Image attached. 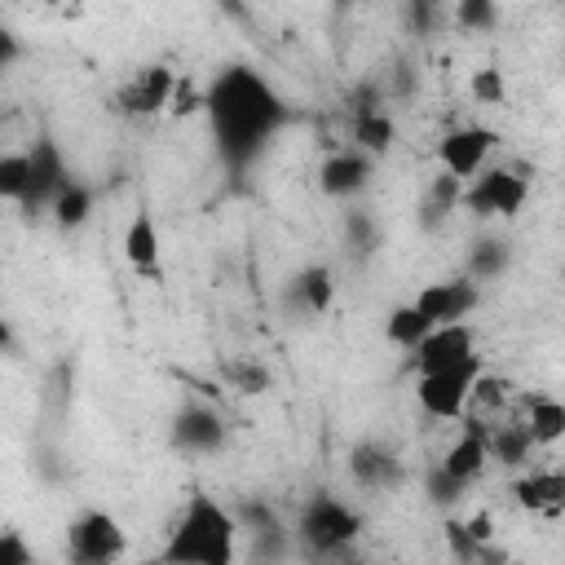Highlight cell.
<instances>
[{
	"label": "cell",
	"mask_w": 565,
	"mask_h": 565,
	"mask_svg": "<svg viewBox=\"0 0 565 565\" xmlns=\"http://www.w3.org/2000/svg\"><path fill=\"white\" fill-rule=\"evenodd\" d=\"M26 181H31V154L26 150H4L0 154V199L18 203L26 194Z\"/></svg>",
	"instance_id": "obj_26"
},
{
	"label": "cell",
	"mask_w": 565,
	"mask_h": 565,
	"mask_svg": "<svg viewBox=\"0 0 565 565\" xmlns=\"http://www.w3.org/2000/svg\"><path fill=\"white\" fill-rule=\"evenodd\" d=\"M428 327H433V322H428L415 305H397V309L388 313V322H384V335H388L397 349H406V353H411V349L428 335Z\"/></svg>",
	"instance_id": "obj_25"
},
{
	"label": "cell",
	"mask_w": 565,
	"mask_h": 565,
	"mask_svg": "<svg viewBox=\"0 0 565 565\" xmlns=\"http://www.w3.org/2000/svg\"><path fill=\"white\" fill-rule=\"evenodd\" d=\"M124 547H128V539H124L119 521H115L110 512H102V508L79 512V516L66 525V552H71V561H79V565H106V561L124 556Z\"/></svg>",
	"instance_id": "obj_6"
},
{
	"label": "cell",
	"mask_w": 565,
	"mask_h": 565,
	"mask_svg": "<svg viewBox=\"0 0 565 565\" xmlns=\"http://www.w3.org/2000/svg\"><path fill=\"white\" fill-rule=\"evenodd\" d=\"M468 93H472L481 106H499V102L508 97L503 71H494V66H481V71H472V79H468Z\"/></svg>",
	"instance_id": "obj_29"
},
{
	"label": "cell",
	"mask_w": 565,
	"mask_h": 565,
	"mask_svg": "<svg viewBox=\"0 0 565 565\" xmlns=\"http://www.w3.org/2000/svg\"><path fill=\"white\" fill-rule=\"evenodd\" d=\"M494 141H499V137H494L490 128H481V124H463V128L446 132V137H441V146H437L441 172H450V177H459V181L477 177V172L486 168V159H490Z\"/></svg>",
	"instance_id": "obj_9"
},
{
	"label": "cell",
	"mask_w": 565,
	"mask_h": 565,
	"mask_svg": "<svg viewBox=\"0 0 565 565\" xmlns=\"http://www.w3.org/2000/svg\"><path fill=\"white\" fill-rule=\"evenodd\" d=\"M172 84H177V75L168 71V66H141L124 88H119V97H115V106L124 110V115H159V110H168V97H172Z\"/></svg>",
	"instance_id": "obj_12"
},
{
	"label": "cell",
	"mask_w": 565,
	"mask_h": 565,
	"mask_svg": "<svg viewBox=\"0 0 565 565\" xmlns=\"http://www.w3.org/2000/svg\"><path fill=\"white\" fill-rule=\"evenodd\" d=\"M486 441H490V459H499L503 468L530 463L534 437L525 433V424H486Z\"/></svg>",
	"instance_id": "obj_20"
},
{
	"label": "cell",
	"mask_w": 565,
	"mask_h": 565,
	"mask_svg": "<svg viewBox=\"0 0 565 565\" xmlns=\"http://www.w3.org/2000/svg\"><path fill=\"white\" fill-rule=\"evenodd\" d=\"M13 349V331H9V322L0 318V353H9Z\"/></svg>",
	"instance_id": "obj_38"
},
{
	"label": "cell",
	"mask_w": 565,
	"mask_h": 565,
	"mask_svg": "<svg viewBox=\"0 0 565 565\" xmlns=\"http://www.w3.org/2000/svg\"><path fill=\"white\" fill-rule=\"evenodd\" d=\"M477 353V331L463 322H437L428 327V335L411 349V366L415 371H433V366H450V362H463Z\"/></svg>",
	"instance_id": "obj_10"
},
{
	"label": "cell",
	"mask_w": 565,
	"mask_h": 565,
	"mask_svg": "<svg viewBox=\"0 0 565 565\" xmlns=\"http://www.w3.org/2000/svg\"><path fill=\"white\" fill-rule=\"evenodd\" d=\"M203 110L212 119V137H216V150L230 172L252 168L256 154L269 146V137L282 124L278 93L252 66H225L212 79V88L203 93Z\"/></svg>",
	"instance_id": "obj_1"
},
{
	"label": "cell",
	"mask_w": 565,
	"mask_h": 565,
	"mask_svg": "<svg viewBox=\"0 0 565 565\" xmlns=\"http://www.w3.org/2000/svg\"><path fill=\"white\" fill-rule=\"evenodd\" d=\"M344 234H349V243H353L362 256L375 247V225H371L366 212H349V216H344Z\"/></svg>",
	"instance_id": "obj_33"
},
{
	"label": "cell",
	"mask_w": 565,
	"mask_h": 565,
	"mask_svg": "<svg viewBox=\"0 0 565 565\" xmlns=\"http://www.w3.org/2000/svg\"><path fill=\"white\" fill-rule=\"evenodd\" d=\"M455 22L463 31H494L499 22V0H455Z\"/></svg>",
	"instance_id": "obj_28"
},
{
	"label": "cell",
	"mask_w": 565,
	"mask_h": 565,
	"mask_svg": "<svg viewBox=\"0 0 565 565\" xmlns=\"http://www.w3.org/2000/svg\"><path fill=\"white\" fill-rule=\"evenodd\" d=\"M397 141V124L388 110H366V115H353V146L362 154H384L388 146Z\"/></svg>",
	"instance_id": "obj_22"
},
{
	"label": "cell",
	"mask_w": 565,
	"mask_h": 565,
	"mask_svg": "<svg viewBox=\"0 0 565 565\" xmlns=\"http://www.w3.org/2000/svg\"><path fill=\"white\" fill-rule=\"evenodd\" d=\"M463 490H468V481H459V477H455V472H446L441 463H433V468H428V477H424V494H428V503H433V508H441V512L459 508Z\"/></svg>",
	"instance_id": "obj_27"
},
{
	"label": "cell",
	"mask_w": 565,
	"mask_h": 565,
	"mask_svg": "<svg viewBox=\"0 0 565 565\" xmlns=\"http://www.w3.org/2000/svg\"><path fill=\"white\" fill-rule=\"evenodd\" d=\"M512 260V247L503 238H477L468 247V278L472 282H486V278H499Z\"/></svg>",
	"instance_id": "obj_24"
},
{
	"label": "cell",
	"mask_w": 565,
	"mask_h": 565,
	"mask_svg": "<svg viewBox=\"0 0 565 565\" xmlns=\"http://www.w3.org/2000/svg\"><path fill=\"white\" fill-rule=\"evenodd\" d=\"M411 22H415V31H433V22H437V0H411Z\"/></svg>",
	"instance_id": "obj_36"
},
{
	"label": "cell",
	"mask_w": 565,
	"mask_h": 565,
	"mask_svg": "<svg viewBox=\"0 0 565 565\" xmlns=\"http://www.w3.org/2000/svg\"><path fill=\"white\" fill-rule=\"evenodd\" d=\"M172 446L185 455H216L225 446V419L207 402H185L172 415Z\"/></svg>",
	"instance_id": "obj_8"
},
{
	"label": "cell",
	"mask_w": 565,
	"mask_h": 565,
	"mask_svg": "<svg viewBox=\"0 0 565 565\" xmlns=\"http://www.w3.org/2000/svg\"><path fill=\"white\" fill-rule=\"evenodd\" d=\"M371 168H375V159L362 154L358 146H353V150H335V154L322 159L318 185H322V194H331V199H353V194H362V190L371 185Z\"/></svg>",
	"instance_id": "obj_13"
},
{
	"label": "cell",
	"mask_w": 565,
	"mask_h": 565,
	"mask_svg": "<svg viewBox=\"0 0 565 565\" xmlns=\"http://www.w3.org/2000/svg\"><path fill=\"white\" fill-rule=\"evenodd\" d=\"M446 539H450V552L455 556H463V561L481 556V539L468 530V521H446Z\"/></svg>",
	"instance_id": "obj_32"
},
{
	"label": "cell",
	"mask_w": 565,
	"mask_h": 565,
	"mask_svg": "<svg viewBox=\"0 0 565 565\" xmlns=\"http://www.w3.org/2000/svg\"><path fill=\"white\" fill-rule=\"evenodd\" d=\"M300 539L313 547V552H322V556H331V552H344L358 534H362V516L349 508V503H340L335 494H327V490H318L305 508H300Z\"/></svg>",
	"instance_id": "obj_4"
},
{
	"label": "cell",
	"mask_w": 565,
	"mask_h": 565,
	"mask_svg": "<svg viewBox=\"0 0 565 565\" xmlns=\"http://www.w3.org/2000/svg\"><path fill=\"white\" fill-rule=\"evenodd\" d=\"M486 463H490L486 424H468V428L450 441V450L441 455V468H446V472H455L459 481H477V477L486 472Z\"/></svg>",
	"instance_id": "obj_16"
},
{
	"label": "cell",
	"mask_w": 565,
	"mask_h": 565,
	"mask_svg": "<svg viewBox=\"0 0 565 565\" xmlns=\"http://www.w3.org/2000/svg\"><path fill=\"white\" fill-rule=\"evenodd\" d=\"M525 194H530V181H525L521 172H512V168H481L477 177L463 181L459 203H463L477 221H490V216L512 221V216L521 212Z\"/></svg>",
	"instance_id": "obj_5"
},
{
	"label": "cell",
	"mask_w": 565,
	"mask_h": 565,
	"mask_svg": "<svg viewBox=\"0 0 565 565\" xmlns=\"http://www.w3.org/2000/svg\"><path fill=\"white\" fill-rule=\"evenodd\" d=\"M459 194H463V181L450 177V172H437L424 190V203H419V225L424 230H437L450 212H459Z\"/></svg>",
	"instance_id": "obj_19"
},
{
	"label": "cell",
	"mask_w": 565,
	"mask_h": 565,
	"mask_svg": "<svg viewBox=\"0 0 565 565\" xmlns=\"http://www.w3.org/2000/svg\"><path fill=\"white\" fill-rule=\"evenodd\" d=\"M0 565H31V547L22 543V534L0 530Z\"/></svg>",
	"instance_id": "obj_35"
},
{
	"label": "cell",
	"mask_w": 565,
	"mask_h": 565,
	"mask_svg": "<svg viewBox=\"0 0 565 565\" xmlns=\"http://www.w3.org/2000/svg\"><path fill=\"white\" fill-rule=\"evenodd\" d=\"M18 57H22V44H18V35H13L9 26H0V71H9Z\"/></svg>",
	"instance_id": "obj_37"
},
{
	"label": "cell",
	"mask_w": 565,
	"mask_h": 565,
	"mask_svg": "<svg viewBox=\"0 0 565 565\" xmlns=\"http://www.w3.org/2000/svg\"><path fill=\"white\" fill-rule=\"evenodd\" d=\"M415 397L428 415L437 419H459L472 402V384L481 375V358H463V362H450V366H433V371H415Z\"/></svg>",
	"instance_id": "obj_3"
},
{
	"label": "cell",
	"mask_w": 565,
	"mask_h": 565,
	"mask_svg": "<svg viewBox=\"0 0 565 565\" xmlns=\"http://www.w3.org/2000/svg\"><path fill=\"white\" fill-rule=\"evenodd\" d=\"M512 494H516V503H521L525 512H547V516H556L561 503H565V472H556V468H534L530 477H516Z\"/></svg>",
	"instance_id": "obj_18"
},
{
	"label": "cell",
	"mask_w": 565,
	"mask_h": 565,
	"mask_svg": "<svg viewBox=\"0 0 565 565\" xmlns=\"http://www.w3.org/2000/svg\"><path fill=\"white\" fill-rule=\"evenodd\" d=\"M199 106H203V93H194L190 79H177V84H172V97H168V110H172V115H190V110H199Z\"/></svg>",
	"instance_id": "obj_34"
},
{
	"label": "cell",
	"mask_w": 565,
	"mask_h": 565,
	"mask_svg": "<svg viewBox=\"0 0 565 565\" xmlns=\"http://www.w3.org/2000/svg\"><path fill=\"white\" fill-rule=\"evenodd\" d=\"M124 260L141 274V278H163V265H159V230L150 221V212H137L124 230Z\"/></svg>",
	"instance_id": "obj_15"
},
{
	"label": "cell",
	"mask_w": 565,
	"mask_h": 565,
	"mask_svg": "<svg viewBox=\"0 0 565 565\" xmlns=\"http://www.w3.org/2000/svg\"><path fill=\"white\" fill-rule=\"evenodd\" d=\"M49 212H53L57 230H79V225L93 216V190H88L84 181L71 177V181L57 190V199L49 203Z\"/></svg>",
	"instance_id": "obj_23"
},
{
	"label": "cell",
	"mask_w": 565,
	"mask_h": 565,
	"mask_svg": "<svg viewBox=\"0 0 565 565\" xmlns=\"http://www.w3.org/2000/svg\"><path fill=\"white\" fill-rule=\"evenodd\" d=\"M433 327L437 322H463L477 305H481V287L472 278H441V282H428L415 300H411Z\"/></svg>",
	"instance_id": "obj_11"
},
{
	"label": "cell",
	"mask_w": 565,
	"mask_h": 565,
	"mask_svg": "<svg viewBox=\"0 0 565 565\" xmlns=\"http://www.w3.org/2000/svg\"><path fill=\"white\" fill-rule=\"evenodd\" d=\"M521 424L534 437V446H556L565 437V406L556 397H530V411Z\"/></svg>",
	"instance_id": "obj_21"
},
{
	"label": "cell",
	"mask_w": 565,
	"mask_h": 565,
	"mask_svg": "<svg viewBox=\"0 0 565 565\" xmlns=\"http://www.w3.org/2000/svg\"><path fill=\"white\" fill-rule=\"evenodd\" d=\"M349 472H353L358 486L380 490V486H393V481L402 477V463H397V455H393L388 446H380V441H358V446L349 450Z\"/></svg>",
	"instance_id": "obj_17"
},
{
	"label": "cell",
	"mask_w": 565,
	"mask_h": 565,
	"mask_svg": "<svg viewBox=\"0 0 565 565\" xmlns=\"http://www.w3.org/2000/svg\"><path fill=\"white\" fill-rule=\"evenodd\" d=\"M26 154H31V181H26V194L18 199V207H22V216H40V212H49L57 190L71 181V172H66V159L53 137H35V146Z\"/></svg>",
	"instance_id": "obj_7"
},
{
	"label": "cell",
	"mask_w": 565,
	"mask_h": 565,
	"mask_svg": "<svg viewBox=\"0 0 565 565\" xmlns=\"http://www.w3.org/2000/svg\"><path fill=\"white\" fill-rule=\"evenodd\" d=\"M234 521H238V530L247 525L252 534H265V530H278V516H274V508H269V503H260V499H247V503L238 508V516H234Z\"/></svg>",
	"instance_id": "obj_30"
},
{
	"label": "cell",
	"mask_w": 565,
	"mask_h": 565,
	"mask_svg": "<svg viewBox=\"0 0 565 565\" xmlns=\"http://www.w3.org/2000/svg\"><path fill=\"white\" fill-rule=\"evenodd\" d=\"M335 300V274L327 265H305L287 287H282V305L291 313H305V318H318L327 313Z\"/></svg>",
	"instance_id": "obj_14"
},
{
	"label": "cell",
	"mask_w": 565,
	"mask_h": 565,
	"mask_svg": "<svg viewBox=\"0 0 565 565\" xmlns=\"http://www.w3.org/2000/svg\"><path fill=\"white\" fill-rule=\"evenodd\" d=\"M234 539H238V521L225 503H216L212 494L194 490L163 543V561L177 565H230L234 561Z\"/></svg>",
	"instance_id": "obj_2"
},
{
	"label": "cell",
	"mask_w": 565,
	"mask_h": 565,
	"mask_svg": "<svg viewBox=\"0 0 565 565\" xmlns=\"http://www.w3.org/2000/svg\"><path fill=\"white\" fill-rule=\"evenodd\" d=\"M225 371H230V380H234L243 393H265V388H269V371L256 366V362H230Z\"/></svg>",
	"instance_id": "obj_31"
}]
</instances>
